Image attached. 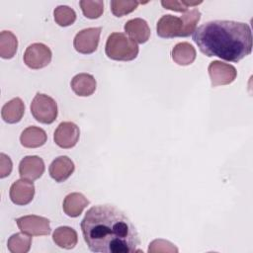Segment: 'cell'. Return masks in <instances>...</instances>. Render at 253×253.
Segmentation results:
<instances>
[{"label": "cell", "mask_w": 253, "mask_h": 253, "mask_svg": "<svg viewBox=\"0 0 253 253\" xmlns=\"http://www.w3.org/2000/svg\"><path fill=\"white\" fill-rule=\"evenodd\" d=\"M208 71L211 77V87L228 85L235 80L237 75L234 66L218 60L211 61L208 67Z\"/></svg>", "instance_id": "9"}, {"label": "cell", "mask_w": 253, "mask_h": 253, "mask_svg": "<svg viewBox=\"0 0 253 253\" xmlns=\"http://www.w3.org/2000/svg\"><path fill=\"white\" fill-rule=\"evenodd\" d=\"M125 32L130 40L137 43H144L149 40L150 29L147 22L141 18H134L125 24Z\"/></svg>", "instance_id": "13"}, {"label": "cell", "mask_w": 253, "mask_h": 253, "mask_svg": "<svg viewBox=\"0 0 253 253\" xmlns=\"http://www.w3.org/2000/svg\"><path fill=\"white\" fill-rule=\"evenodd\" d=\"M80 135L79 127L72 122H62L54 131L53 140L61 148H72L78 142Z\"/></svg>", "instance_id": "10"}, {"label": "cell", "mask_w": 253, "mask_h": 253, "mask_svg": "<svg viewBox=\"0 0 253 253\" xmlns=\"http://www.w3.org/2000/svg\"><path fill=\"white\" fill-rule=\"evenodd\" d=\"M12 161L9 156L4 153L0 154V178H5L10 175L12 171Z\"/></svg>", "instance_id": "28"}, {"label": "cell", "mask_w": 253, "mask_h": 253, "mask_svg": "<svg viewBox=\"0 0 253 253\" xmlns=\"http://www.w3.org/2000/svg\"><path fill=\"white\" fill-rule=\"evenodd\" d=\"M193 41L207 56L238 62L252 51V33L248 24L215 20L195 30Z\"/></svg>", "instance_id": "2"}, {"label": "cell", "mask_w": 253, "mask_h": 253, "mask_svg": "<svg viewBox=\"0 0 253 253\" xmlns=\"http://www.w3.org/2000/svg\"><path fill=\"white\" fill-rule=\"evenodd\" d=\"M44 172L43 160L36 155L24 157L19 164V174L22 179L35 181Z\"/></svg>", "instance_id": "12"}, {"label": "cell", "mask_w": 253, "mask_h": 253, "mask_svg": "<svg viewBox=\"0 0 253 253\" xmlns=\"http://www.w3.org/2000/svg\"><path fill=\"white\" fill-rule=\"evenodd\" d=\"M139 2L137 1H126V0H113L111 1V10L116 17H123L134 11Z\"/></svg>", "instance_id": "25"}, {"label": "cell", "mask_w": 253, "mask_h": 253, "mask_svg": "<svg viewBox=\"0 0 253 253\" xmlns=\"http://www.w3.org/2000/svg\"><path fill=\"white\" fill-rule=\"evenodd\" d=\"M47 136L45 131L38 126H32L25 128L20 136L21 144L27 148H37L46 142Z\"/></svg>", "instance_id": "17"}, {"label": "cell", "mask_w": 253, "mask_h": 253, "mask_svg": "<svg viewBox=\"0 0 253 253\" xmlns=\"http://www.w3.org/2000/svg\"><path fill=\"white\" fill-rule=\"evenodd\" d=\"M51 50L42 42L30 44L24 53V62L31 69H41L51 61Z\"/></svg>", "instance_id": "6"}, {"label": "cell", "mask_w": 253, "mask_h": 253, "mask_svg": "<svg viewBox=\"0 0 253 253\" xmlns=\"http://www.w3.org/2000/svg\"><path fill=\"white\" fill-rule=\"evenodd\" d=\"M88 248L100 253H133L138 249V232L128 217L112 205L92 207L81 221Z\"/></svg>", "instance_id": "1"}, {"label": "cell", "mask_w": 253, "mask_h": 253, "mask_svg": "<svg viewBox=\"0 0 253 253\" xmlns=\"http://www.w3.org/2000/svg\"><path fill=\"white\" fill-rule=\"evenodd\" d=\"M53 242L64 249H72L78 241L77 232L69 226H59L52 234Z\"/></svg>", "instance_id": "20"}, {"label": "cell", "mask_w": 253, "mask_h": 253, "mask_svg": "<svg viewBox=\"0 0 253 253\" xmlns=\"http://www.w3.org/2000/svg\"><path fill=\"white\" fill-rule=\"evenodd\" d=\"M202 1H161V5L168 10H172V11H176V12H187L188 8L191 6H197L199 4H201Z\"/></svg>", "instance_id": "26"}, {"label": "cell", "mask_w": 253, "mask_h": 253, "mask_svg": "<svg viewBox=\"0 0 253 253\" xmlns=\"http://www.w3.org/2000/svg\"><path fill=\"white\" fill-rule=\"evenodd\" d=\"M101 31L102 29L97 27L87 28L77 33L73 41V45L76 51L83 54L93 53L98 47Z\"/></svg>", "instance_id": "8"}, {"label": "cell", "mask_w": 253, "mask_h": 253, "mask_svg": "<svg viewBox=\"0 0 253 253\" xmlns=\"http://www.w3.org/2000/svg\"><path fill=\"white\" fill-rule=\"evenodd\" d=\"M31 113L38 122L49 125L57 117V104L51 97L37 93L31 103Z\"/></svg>", "instance_id": "5"}, {"label": "cell", "mask_w": 253, "mask_h": 253, "mask_svg": "<svg viewBox=\"0 0 253 253\" xmlns=\"http://www.w3.org/2000/svg\"><path fill=\"white\" fill-rule=\"evenodd\" d=\"M149 253L157 252H178V248L171 242L164 239H155L150 242L148 247Z\"/></svg>", "instance_id": "27"}, {"label": "cell", "mask_w": 253, "mask_h": 253, "mask_svg": "<svg viewBox=\"0 0 253 253\" xmlns=\"http://www.w3.org/2000/svg\"><path fill=\"white\" fill-rule=\"evenodd\" d=\"M53 17L57 25L61 27H67L75 22L76 13L72 8L65 5H60L54 9Z\"/></svg>", "instance_id": "23"}, {"label": "cell", "mask_w": 253, "mask_h": 253, "mask_svg": "<svg viewBox=\"0 0 253 253\" xmlns=\"http://www.w3.org/2000/svg\"><path fill=\"white\" fill-rule=\"evenodd\" d=\"M18 40L10 31L0 33V56L4 59L12 58L17 51Z\"/></svg>", "instance_id": "21"}, {"label": "cell", "mask_w": 253, "mask_h": 253, "mask_svg": "<svg viewBox=\"0 0 253 253\" xmlns=\"http://www.w3.org/2000/svg\"><path fill=\"white\" fill-rule=\"evenodd\" d=\"M71 89L80 97L91 96L96 90V80L88 73H79L75 75L71 80Z\"/></svg>", "instance_id": "15"}, {"label": "cell", "mask_w": 253, "mask_h": 253, "mask_svg": "<svg viewBox=\"0 0 253 253\" xmlns=\"http://www.w3.org/2000/svg\"><path fill=\"white\" fill-rule=\"evenodd\" d=\"M105 52L111 59L118 61L133 60L138 54V46L135 42L123 33H113L108 37Z\"/></svg>", "instance_id": "4"}, {"label": "cell", "mask_w": 253, "mask_h": 253, "mask_svg": "<svg viewBox=\"0 0 253 253\" xmlns=\"http://www.w3.org/2000/svg\"><path fill=\"white\" fill-rule=\"evenodd\" d=\"M200 19L201 12L197 8L187 11L181 17L163 15L157 22V35L163 39L189 37L195 32Z\"/></svg>", "instance_id": "3"}, {"label": "cell", "mask_w": 253, "mask_h": 253, "mask_svg": "<svg viewBox=\"0 0 253 253\" xmlns=\"http://www.w3.org/2000/svg\"><path fill=\"white\" fill-rule=\"evenodd\" d=\"M172 59L178 65L186 66L192 64L196 59V49L189 42H179L177 43L171 52Z\"/></svg>", "instance_id": "19"}, {"label": "cell", "mask_w": 253, "mask_h": 253, "mask_svg": "<svg viewBox=\"0 0 253 253\" xmlns=\"http://www.w3.org/2000/svg\"><path fill=\"white\" fill-rule=\"evenodd\" d=\"M25 105L22 99L16 97L7 102L1 110V117L8 124H16L21 121L24 116Z\"/></svg>", "instance_id": "18"}, {"label": "cell", "mask_w": 253, "mask_h": 253, "mask_svg": "<svg viewBox=\"0 0 253 253\" xmlns=\"http://www.w3.org/2000/svg\"><path fill=\"white\" fill-rule=\"evenodd\" d=\"M19 229L30 236H42L50 233L49 220L35 214L21 216L16 219Z\"/></svg>", "instance_id": "7"}, {"label": "cell", "mask_w": 253, "mask_h": 253, "mask_svg": "<svg viewBox=\"0 0 253 253\" xmlns=\"http://www.w3.org/2000/svg\"><path fill=\"white\" fill-rule=\"evenodd\" d=\"M75 166L73 161L67 156L55 158L49 165V175L55 182H64L74 172Z\"/></svg>", "instance_id": "14"}, {"label": "cell", "mask_w": 253, "mask_h": 253, "mask_svg": "<svg viewBox=\"0 0 253 253\" xmlns=\"http://www.w3.org/2000/svg\"><path fill=\"white\" fill-rule=\"evenodd\" d=\"M10 199L18 206H26L30 204L35 195V186L33 181L20 179L14 182L10 188Z\"/></svg>", "instance_id": "11"}, {"label": "cell", "mask_w": 253, "mask_h": 253, "mask_svg": "<svg viewBox=\"0 0 253 253\" xmlns=\"http://www.w3.org/2000/svg\"><path fill=\"white\" fill-rule=\"evenodd\" d=\"M89 205L88 199L81 193H71L64 198L63 211L70 217L79 216L84 209Z\"/></svg>", "instance_id": "16"}, {"label": "cell", "mask_w": 253, "mask_h": 253, "mask_svg": "<svg viewBox=\"0 0 253 253\" xmlns=\"http://www.w3.org/2000/svg\"><path fill=\"white\" fill-rule=\"evenodd\" d=\"M83 15L88 19H98L104 12V2L103 1H90L82 0L79 2Z\"/></svg>", "instance_id": "24"}, {"label": "cell", "mask_w": 253, "mask_h": 253, "mask_svg": "<svg viewBox=\"0 0 253 253\" xmlns=\"http://www.w3.org/2000/svg\"><path fill=\"white\" fill-rule=\"evenodd\" d=\"M32 245V237L22 232L13 234L7 242L8 250L12 253H27Z\"/></svg>", "instance_id": "22"}]
</instances>
